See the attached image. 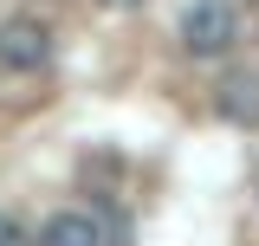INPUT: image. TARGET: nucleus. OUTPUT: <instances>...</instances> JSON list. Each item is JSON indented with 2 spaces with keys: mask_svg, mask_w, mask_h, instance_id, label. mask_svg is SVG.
I'll list each match as a JSON object with an SVG mask.
<instances>
[{
  "mask_svg": "<svg viewBox=\"0 0 259 246\" xmlns=\"http://www.w3.org/2000/svg\"><path fill=\"white\" fill-rule=\"evenodd\" d=\"M233 39H240L233 0H194L188 13H182V52H194V59H221Z\"/></svg>",
  "mask_w": 259,
  "mask_h": 246,
  "instance_id": "1",
  "label": "nucleus"
},
{
  "mask_svg": "<svg viewBox=\"0 0 259 246\" xmlns=\"http://www.w3.org/2000/svg\"><path fill=\"white\" fill-rule=\"evenodd\" d=\"M52 59V26L32 20V13H13L0 20V71H39Z\"/></svg>",
  "mask_w": 259,
  "mask_h": 246,
  "instance_id": "2",
  "label": "nucleus"
},
{
  "mask_svg": "<svg viewBox=\"0 0 259 246\" xmlns=\"http://www.w3.org/2000/svg\"><path fill=\"white\" fill-rule=\"evenodd\" d=\"M32 246H104V233H97L91 214H52L46 233H39Z\"/></svg>",
  "mask_w": 259,
  "mask_h": 246,
  "instance_id": "3",
  "label": "nucleus"
},
{
  "mask_svg": "<svg viewBox=\"0 0 259 246\" xmlns=\"http://www.w3.org/2000/svg\"><path fill=\"white\" fill-rule=\"evenodd\" d=\"M0 246H32V233H26L13 214H0Z\"/></svg>",
  "mask_w": 259,
  "mask_h": 246,
  "instance_id": "4",
  "label": "nucleus"
},
{
  "mask_svg": "<svg viewBox=\"0 0 259 246\" xmlns=\"http://www.w3.org/2000/svg\"><path fill=\"white\" fill-rule=\"evenodd\" d=\"M104 7H136V0H104Z\"/></svg>",
  "mask_w": 259,
  "mask_h": 246,
  "instance_id": "5",
  "label": "nucleus"
}]
</instances>
